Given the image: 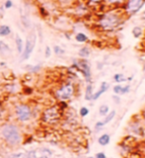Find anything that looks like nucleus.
<instances>
[{
    "instance_id": "f257e3e1",
    "label": "nucleus",
    "mask_w": 145,
    "mask_h": 158,
    "mask_svg": "<svg viewBox=\"0 0 145 158\" xmlns=\"http://www.w3.org/2000/svg\"><path fill=\"white\" fill-rule=\"evenodd\" d=\"M1 135L4 138V140L6 141L9 145L16 146L21 143L22 136L20 133L19 127L12 123H8L5 125L1 128Z\"/></svg>"
},
{
    "instance_id": "f03ea898",
    "label": "nucleus",
    "mask_w": 145,
    "mask_h": 158,
    "mask_svg": "<svg viewBox=\"0 0 145 158\" xmlns=\"http://www.w3.org/2000/svg\"><path fill=\"white\" fill-rule=\"evenodd\" d=\"M122 23V19L117 12H107L99 20V26L104 31H113Z\"/></svg>"
},
{
    "instance_id": "7ed1b4c3",
    "label": "nucleus",
    "mask_w": 145,
    "mask_h": 158,
    "mask_svg": "<svg viewBox=\"0 0 145 158\" xmlns=\"http://www.w3.org/2000/svg\"><path fill=\"white\" fill-rule=\"evenodd\" d=\"M72 67L76 68L78 71L82 73V75L84 76V79L86 80L87 83H92L91 67H90L86 58H81V59H79V60H74Z\"/></svg>"
},
{
    "instance_id": "20e7f679",
    "label": "nucleus",
    "mask_w": 145,
    "mask_h": 158,
    "mask_svg": "<svg viewBox=\"0 0 145 158\" xmlns=\"http://www.w3.org/2000/svg\"><path fill=\"white\" fill-rule=\"evenodd\" d=\"M75 94V86L74 84L67 82L58 88L56 91V97L60 101H67L74 96Z\"/></svg>"
},
{
    "instance_id": "39448f33",
    "label": "nucleus",
    "mask_w": 145,
    "mask_h": 158,
    "mask_svg": "<svg viewBox=\"0 0 145 158\" xmlns=\"http://www.w3.org/2000/svg\"><path fill=\"white\" fill-rule=\"evenodd\" d=\"M36 43H37V34L35 31H32L28 35V37L26 39V43H25V48L23 49L22 54V60L25 59H28L31 54L34 52V48L36 47Z\"/></svg>"
},
{
    "instance_id": "423d86ee",
    "label": "nucleus",
    "mask_w": 145,
    "mask_h": 158,
    "mask_svg": "<svg viewBox=\"0 0 145 158\" xmlns=\"http://www.w3.org/2000/svg\"><path fill=\"white\" fill-rule=\"evenodd\" d=\"M60 118V114L56 107H51L47 109L43 114V121L47 123H56Z\"/></svg>"
},
{
    "instance_id": "0eeeda50",
    "label": "nucleus",
    "mask_w": 145,
    "mask_h": 158,
    "mask_svg": "<svg viewBox=\"0 0 145 158\" xmlns=\"http://www.w3.org/2000/svg\"><path fill=\"white\" fill-rule=\"evenodd\" d=\"M15 113L20 122H28L32 118V110L26 104H20L15 109Z\"/></svg>"
},
{
    "instance_id": "6e6552de",
    "label": "nucleus",
    "mask_w": 145,
    "mask_h": 158,
    "mask_svg": "<svg viewBox=\"0 0 145 158\" xmlns=\"http://www.w3.org/2000/svg\"><path fill=\"white\" fill-rule=\"evenodd\" d=\"M145 0H126V13L128 16L136 14L144 6Z\"/></svg>"
},
{
    "instance_id": "1a4fd4ad",
    "label": "nucleus",
    "mask_w": 145,
    "mask_h": 158,
    "mask_svg": "<svg viewBox=\"0 0 145 158\" xmlns=\"http://www.w3.org/2000/svg\"><path fill=\"white\" fill-rule=\"evenodd\" d=\"M52 153L48 148H38L27 152V158H52Z\"/></svg>"
},
{
    "instance_id": "9d476101",
    "label": "nucleus",
    "mask_w": 145,
    "mask_h": 158,
    "mask_svg": "<svg viewBox=\"0 0 145 158\" xmlns=\"http://www.w3.org/2000/svg\"><path fill=\"white\" fill-rule=\"evenodd\" d=\"M109 88H110L109 83L106 82V81H103V82L101 83V86H100V89H99V90L93 94L92 100H94V101L98 100V99H99L100 97H101L105 92H107V91L109 90Z\"/></svg>"
},
{
    "instance_id": "9b49d317",
    "label": "nucleus",
    "mask_w": 145,
    "mask_h": 158,
    "mask_svg": "<svg viewBox=\"0 0 145 158\" xmlns=\"http://www.w3.org/2000/svg\"><path fill=\"white\" fill-rule=\"evenodd\" d=\"M110 141H111V135H108V133H104V135H102L101 136H100L98 138V142L100 145L102 146H106L108 145Z\"/></svg>"
},
{
    "instance_id": "f8f14e48",
    "label": "nucleus",
    "mask_w": 145,
    "mask_h": 158,
    "mask_svg": "<svg viewBox=\"0 0 145 158\" xmlns=\"http://www.w3.org/2000/svg\"><path fill=\"white\" fill-rule=\"evenodd\" d=\"M93 85L92 83H88L87 84V87H86V90H85V100L87 101H91L92 100V97H93Z\"/></svg>"
},
{
    "instance_id": "ddd939ff",
    "label": "nucleus",
    "mask_w": 145,
    "mask_h": 158,
    "mask_svg": "<svg viewBox=\"0 0 145 158\" xmlns=\"http://www.w3.org/2000/svg\"><path fill=\"white\" fill-rule=\"evenodd\" d=\"M15 43H16V48H17V52L21 54L23 52L24 49V42L22 38L19 36V35H16V39H15Z\"/></svg>"
},
{
    "instance_id": "4468645a",
    "label": "nucleus",
    "mask_w": 145,
    "mask_h": 158,
    "mask_svg": "<svg viewBox=\"0 0 145 158\" xmlns=\"http://www.w3.org/2000/svg\"><path fill=\"white\" fill-rule=\"evenodd\" d=\"M11 52V48H9V46L7 44H5L4 42L0 41V53L2 56H6V54Z\"/></svg>"
},
{
    "instance_id": "2eb2a0df",
    "label": "nucleus",
    "mask_w": 145,
    "mask_h": 158,
    "mask_svg": "<svg viewBox=\"0 0 145 158\" xmlns=\"http://www.w3.org/2000/svg\"><path fill=\"white\" fill-rule=\"evenodd\" d=\"M78 54H79V56H80V57H82V58H87V57H89L90 54H91V51H90L88 47H83V48H80V51H79V52H78Z\"/></svg>"
},
{
    "instance_id": "dca6fc26",
    "label": "nucleus",
    "mask_w": 145,
    "mask_h": 158,
    "mask_svg": "<svg viewBox=\"0 0 145 158\" xmlns=\"http://www.w3.org/2000/svg\"><path fill=\"white\" fill-rule=\"evenodd\" d=\"M11 34V29L7 25H1L0 26V37H6Z\"/></svg>"
},
{
    "instance_id": "f3484780",
    "label": "nucleus",
    "mask_w": 145,
    "mask_h": 158,
    "mask_svg": "<svg viewBox=\"0 0 145 158\" xmlns=\"http://www.w3.org/2000/svg\"><path fill=\"white\" fill-rule=\"evenodd\" d=\"M116 111H111V112H109L108 113V115L106 116V118H104V121H102L103 123V125L104 126H106L107 123H109L110 122H112L114 120V118L116 117Z\"/></svg>"
},
{
    "instance_id": "a211bd4d",
    "label": "nucleus",
    "mask_w": 145,
    "mask_h": 158,
    "mask_svg": "<svg viewBox=\"0 0 145 158\" xmlns=\"http://www.w3.org/2000/svg\"><path fill=\"white\" fill-rule=\"evenodd\" d=\"M114 80L116 81L118 84H119L122 82L127 81V78L124 76L122 73H117V74H114Z\"/></svg>"
},
{
    "instance_id": "6ab92c4d",
    "label": "nucleus",
    "mask_w": 145,
    "mask_h": 158,
    "mask_svg": "<svg viewBox=\"0 0 145 158\" xmlns=\"http://www.w3.org/2000/svg\"><path fill=\"white\" fill-rule=\"evenodd\" d=\"M75 40H76L78 43H86L88 41V37H87V35L84 33H78L76 34V36H75Z\"/></svg>"
},
{
    "instance_id": "aec40b11",
    "label": "nucleus",
    "mask_w": 145,
    "mask_h": 158,
    "mask_svg": "<svg viewBox=\"0 0 145 158\" xmlns=\"http://www.w3.org/2000/svg\"><path fill=\"white\" fill-rule=\"evenodd\" d=\"M132 35H133V37L134 38H140L142 36V29L141 27H134L132 29Z\"/></svg>"
},
{
    "instance_id": "412c9836",
    "label": "nucleus",
    "mask_w": 145,
    "mask_h": 158,
    "mask_svg": "<svg viewBox=\"0 0 145 158\" xmlns=\"http://www.w3.org/2000/svg\"><path fill=\"white\" fill-rule=\"evenodd\" d=\"M109 112H110V108L107 105H102L99 108V114L101 116H107Z\"/></svg>"
},
{
    "instance_id": "4be33fe9",
    "label": "nucleus",
    "mask_w": 145,
    "mask_h": 158,
    "mask_svg": "<svg viewBox=\"0 0 145 158\" xmlns=\"http://www.w3.org/2000/svg\"><path fill=\"white\" fill-rule=\"evenodd\" d=\"M9 158H27V152L20 151V152L13 153V154L9 156Z\"/></svg>"
},
{
    "instance_id": "5701e85b",
    "label": "nucleus",
    "mask_w": 145,
    "mask_h": 158,
    "mask_svg": "<svg viewBox=\"0 0 145 158\" xmlns=\"http://www.w3.org/2000/svg\"><path fill=\"white\" fill-rule=\"evenodd\" d=\"M53 52L56 54H57V56H61V54L65 53V51H64V49L62 48H60L59 46H54L53 47Z\"/></svg>"
},
{
    "instance_id": "b1692460",
    "label": "nucleus",
    "mask_w": 145,
    "mask_h": 158,
    "mask_svg": "<svg viewBox=\"0 0 145 158\" xmlns=\"http://www.w3.org/2000/svg\"><path fill=\"white\" fill-rule=\"evenodd\" d=\"M126 0H105V2L109 5H118V4H122Z\"/></svg>"
},
{
    "instance_id": "393cba45",
    "label": "nucleus",
    "mask_w": 145,
    "mask_h": 158,
    "mask_svg": "<svg viewBox=\"0 0 145 158\" xmlns=\"http://www.w3.org/2000/svg\"><path fill=\"white\" fill-rule=\"evenodd\" d=\"M28 69L30 70V72H38L39 69L42 68V65L41 64H38V65H35V66H32V65H27Z\"/></svg>"
},
{
    "instance_id": "a878e982",
    "label": "nucleus",
    "mask_w": 145,
    "mask_h": 158,
    "mask_svg": "<svg viewBox=\"0 0 145 158\" xmlns=\"http://www.w3.org/2000/svg\"><path fill=\"white\" fill-rule=\"evenodd\" d=\"M79 114H80V116L83 117V118L86 117V116H88V114H89V109L86 108V107H82L81 109H80Z\"/></svg>"
},
{
    "instance_id": "bb28decb",
    "label": "nucleus",
    "mask_w": 145,
    "mask_h": 158,
    "mask_svg": "<svg viewBox=\"0 0 145 158\" xmlns=\"http://www.w3.org/2000/svg\"><path fill=\"white\" fill-rule=\"evenodd\" d=\"M122 85L121 84H117L116 86L114 87V93L116 94V95H121V91H122Z\"/></svg>"
},
{
    "instance_id": "cd10ccee",
    "label": "nucleus",
    "mask_w": 145,
    "mask_h": 158,
    "mask_svg": "<svg viewBox=\"0 0 145 158\" xmlns=\"http://www.w3.org/2000/svg\"><path fill=\"white\" fill-rule=\"evenodd\" d=\"M130 91V85H124L122 87V91H121V95H124V94H127Z\"/></svg>"
},
{
    "instance_id": "c85d7f7f",
    "label": "nucleus",
    "mask_w": 145,
    "mask_h": 158,
    "mask_svg": "<svg viewBox=\"0 0 145 158\" xmlns=\"http://www.w3.org/2000/svg\"><path fill=\"white\" fill-rule=\"evenodd\" d=\"M12 6H13L12 0H6V2H5V4H4V7L6 9H10Z\"/></svg>"
},
{
    "instance_id": "c756f323",
    "label": "nucleus",
    "mask_w": 145,
    "mask_h": 158,
    "mask_svg": "<svg viewBox=\"0 0 145 158\" xmlns=\"http://www.w3.org/2000/svg\"><path fill=\"white\" fill-rule=\"evenodd\" d=\"M104 127L103 125V123L102 121H100V122H97L96 123V125H95V128H96V131H99V130H101V128Z\"/></svg>"
},
{
    "instance_id": "7c9ffc66",
    "label": "nucleus",
    "mask_w": 145,
    "mask_h": 158,
    "mask_svg": "<svg viewBox=\"0 0 145 158\" xmlns=\"http://www.w3.org/2000/svg\"><path fill=\"white\" fill-rule=\"evenodd\" d=\"M51 53H52L51 48H49L48 46L46 47V53H44V56H46V57H49V56H51Z\"/></svg>"
},
{
    "instance_id": "2f4dec72",
    "label": "nucleus",
    "mask_w": 145,
    "mask_h": 158,
    "mask_svg": "<svg viewBox=\"0 0 145 158\" xmlns=\"http://www.w3.org/2000/svg\"><path fill=\"white\" fill-rule=\"evenodd\" d=\"M95 158H107V156H106V154H105L104 152H99L96 154Z\"/></svg>"
},
{
    "instance_id": "473e14b6",
    "label": "nucleus",
    "mask_w": 145,
    "mask_h": 158,
    "mask_svg": "<svg viewBox=\"0 0 145 158\" xmlns=\"http://www.w3.org/2000/svg\"><path fill=\"white\" fill-rule=\"evenodd\" d=\"M39 12L42 13L43 16H47V15H48V13L46 12V10L44 9V7H41V8H39Z\"/></svg>"
},
{
    "instance_id": "72a5a7b5",
    "label": "nucleus",
    "mask_w": 145,
    "mask_h": 158,
    "mask_svg": "<svg viewBox=\"0 0 145 158\" xmlns=\"http://www.w3.org/2000/svg\"><path fill=\"white\" fill-rule=\"evenodd\" d=\"M90 2H92V3H95V4H98L102 1V0H89Z\"/></svg>"
},
{
    "instance_id": "f704fd0d",
    "label": "nucleus",
    "mask_w": 145,
    "mask_h": 158,
    "mask_svg": "<svg viewBox=\"0 0 145 158\" xmlns=\"http://www.w3.org/2000/svg\"><path fill=\"white\" fill-rule=\"evenodd\" d=\"M113 98H114V100L116 101L117 103H119V98H118V96H114Z\"/></svg>"
},
{
    "instance_id": "c9c22d12",
    "label": "nucleus",
    "mask_w": 145,
    "mask_h": 158,
    "mask_svg": "<svg viewBox=\"0 0 145 158\" xmlns=\"http://www.w3.org/2000/svg\"><path fill=\"white\" fill-rule=\"evenodd\" d=\"M142 118H143V121H144V123H145V108H144V110L142 112Z\"/></svg>"
},
{
    "instance_id": "e433bc0d",
    "label": "nucleus",
    "mask_w": 145,
    "mask_h": 158,
    "mask_svg": "<svg viewBox=\"0 0 145 158\" xmlns=\"http://www.w3.org/2000/svg\"><path fill=\"white\" fill-rule=\"evenodd\" d=\"M1 115H2V109L0 108V117H1Z\"/></svg>"
},
{
    "instance_id": "4c0bfd02",
    "label": "nucleus",
    "mask_w": 145,
    "mask_h": 158,
    "mask_svg": "<svg viewBox=\"0 0 145 158\" xmlns=\"http://www.w3.org/2000/svg\"><path fill=\"white\" fill-rule=\"evenodd\" d=\"M88 158H95V157H88Z\"/></svg>"
}]
</instances>
